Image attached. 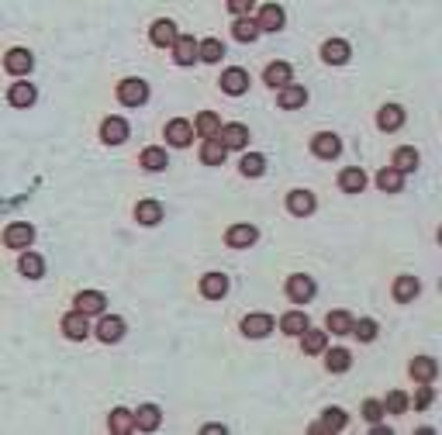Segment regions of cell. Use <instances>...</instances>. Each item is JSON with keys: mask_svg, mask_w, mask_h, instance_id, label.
Instances as JSON below:
<instances>
[{"mask_svg": "<svg viewBox=\"0 0 442 435\" xmlns=\"http://www.w3.org/2000/svg\"><path fill=\"white\" fill-rule=\"evenodd\" d=\"M232 35H235L239 42H256V38H259V25H256V18H239V21L232 25Z\"/></svg>", "mask_w": 442, "mask_h": 435, "instance_id": "obj_42", "label": "cell"}, {"mask_svg": "<svg viewBox=\"0 0 442 435\" xmlns=\"http://www.w3.org/2000/svg\"><path fill=\"white\" fill-rule=\"evenodd\" d=\"M401 124H405V107L387 104V107H380L377 111V128H383V131H398Z\"/></svg>", "mask_w": 442, "mask_h": 435, "instance_id": "obj_27", "label": "cell"}, {"mask_svg": "<svg viewBox=\"0 0 442 435\" xmlns=\"http://www.w3.org/2000/svg\"><path fill=\"white\" fill-rule=\"evenodd\" d=\"M104 308H107V297L100 290H80L76 294V311H83V314H104Z\"/></svg>", "mask_w": 442, "mask_h": 435, "instance_id": "obj_21", "label": "cell"}, {"mask_svg": "<svg viewBox=\"0 0 442 435\" xmlns=\"http://www.w3.org/2000/svg\"><path fill=\"white\" fill-rule=\"evenodd\" d=\"M197 49H201V42H193V35H180L177 45H173V59H177V66H190L193 59H201Z\"/></svg>", "mask_w": 442, "mask_h": 435, "instance_id": "obj_20", "label": "cell"}, {"mask_svg": "<svg viewBox=\"0 0 442 435\" xmlns=\"http://www.w3.org/2000/svg\"><path fill=\"white\" fill-rule=\"evenodd\" d=\"M218 142L225 145V149H246V145H249V128H246V124H239V121L221 124Z\"/></svg>", "mask_w": 442, "mask_h": 435, "instance_id": "obj_11", "label": "cell"}, {"mask_svg": "<svg viewBox=\"0 0 442 435\" xmlns=\"http://www.w3.org/2000/svg\"><path fill=\"white\" fill-rule=\"evenodd\" d=\"M325 367H328V373H346L349 367H352L349 349H332V352H325Z\"/></svg>", "mask_w": 442, "mask_h": 435, "instance_id": "obj_40", "label": "cell"}, {"mask_svg": "<svg viewBox=\"0 0 442 435\" xmlns=\"http://www.w3.org/2000/svg\"><path fill=\"white\" fill-rule=\"evenodd\" d=\"M301 345H304V352H308V356H318V352H325V332H318V328H308V332L301 335Z\"/></svg>", "mask_w": 442, "mask_h": 435, "instance_id": "obj_44", "label": "cell"}, {"mask_svg": "<svg viewBox=\"0 0 442 435\" xmlns=\"http://www.w3.org/2000/svg\"><path fill=\"white\" fill-rule=\"evenodd\" d=\"M118 100H121L125 107H142V104L149 100V83L138 80V76H128V80L118 83Z\"/></svg>", "mask_w": 442, "mask_h": 435, "instance_id": "obj_1", "label": "cell"}, {"mask_svg": "<svg viewBox=\"0 0 442 435\" xmlns=\"http://www.w3.org/2000/svg\"><path fill=\"white\" fill-rule=\"evenodd\" d=\"M159 422H162V411H159L156 404H142V407L135 411V429H138V432H156Z\"/></svg>", "mask_w": 442, "mask_h": 435, "instance_id": "obj_22", "label": "cell"}, {"mask_svg": "<svg viewBox=\"0 0 442 435\" xmlns=\"http://www.w3.org/2000/svg\"><path fill=\"white\" fill-rule=\"evenodd\" d=\"M408 394L405 391H390L387 394V401H383V411H390V415H405L408 411Z\"/></svg>", "mask_w": 442, "mask_h": 435, "instance_id": "obj_46", "label": "cell"}, {"mask_svg": "<svg viewBox=\"0 0 442 435\" xmlns=\"http://www.w3.org/2000/svg\"><path fill=\"white\" fill-rule=\"evenodd\" d=\"M239 173H242V177H249V180L263 177V173H266V155L246 153V155H242V162H239Z\"/></svg>", "mask_w": 442, "mask_h": 435, "instance_id": "obj_35", "label": "cell"}, {"mask_svg": "<svg viewBox=\"0 0 442 435\" xmlns=\"http://www.w3.org/2000/svg\"><path fill=\"white\" fill-rule=\"evenodd\" d=\"M107 429H111L114 435L135 432V411H128V407H114L111 418H107Z\"/></svg>", "mask_w": 442, "mask_h": 435, "instance_id": "obj_25", "label": "cell"}, {"mask_svg": "<svg viewBox=\"0 0 442 435\" xmlns=\"http://www.w3.org/2000/svg\"><path fill=\"white\" fill-rule=\"evenodd\" d=\"M315 294H318V287H315V280H311V277L297 273V277H290V280H287V297H290V301L304 304V301H311Z\"/></svg>", "mask_w": 442, "mask_h": 435, "instance_id": "obj_9", "label": "cell"}, {"mask_svg": "<svg viewBox=\"0 0 442 435\" xmlns=\"http://www.w3.org/2000/svg\"><path fill=\"white\" fill-rule=\"evenodd\" d=\"M221 90L228 93V97H242V93L249 90V73L239 69V66L225 69V73H221Z\"/></svg>", "mask_w": 442, "mask_h": 435, "instance_id": "obj_6", "label": "cell"}, {"mask_svg": "<svg viewBox=\"0 0 442 435\" xmlns=\"http://www.w3.org/2000/svg\"><path fill=\"white\" fill-rule=\"evenodd\" d=\"M4 69H7L11 76H28V73L35 69V56L28 52V49L18 45V49H11V52L4 56Z\"/></svg>", "mask_w": 442, "mask_h": 435, "instance_id": "obj_4", "label": "cell"}, {"mask_svg": "<svg viewBox=\"0 0 442 435\" xmlns=\"http://www.w3.org/2000/svg\"><path fill=\"white\" fill-rule=\"evenodd\" d=\"M346 411L342 407H328L325 415H321V422L318 425H311V432H342L346 429Z\"/></svg>", "mask_w": 442, "mask_h": 435, "instance_id": "obj_23", "label": "cell"}, {"mask_svg": "<svg viewBox=\"0 0 442 435\" xmlns=\"http://www.w3.org/2000/svg\"><path fill=\"white\" fill-rule=\"evenodd\" d=\"M135 218H138V225H159L162 221V204L159 201H138Z\"/></svg>", "mask_w": 442, "mask_h": 435, "instance_id": "obj_33", "label": "cell"}, {"mask_svg": "<svg viewBox=\"0 0 442 435\" xmlns=\"http://www.w3.org/2000/svg\"><path fill=\"white\" fill-rule=\"evenodd\" d=\"M204 432H208V435H225V432H228V429H225V425H204Z\"/></svg>", "mask_w": 442, "mask_h": 435, "instance_id": "obj_50", "label": "cell"}, {"mask_svg": "<svg viewBox=\"0 0 442 435\" xmlns=\"http://www.w3.org/2000/svg\"><path fill=\"white\" fill-rule=\"evenodd\" d=\"M197 56H201V62H221V56H225V42H221V38H204L201 49H197Z\"/></svg>", "mask_w": 442, "mask_h": 435, "instance_id": "obj_41", "label": "cell"}, {"mask_svg": "<svg viewBox=\"0 0 442 435\" xmlns=\"http://www.w3.org/2000/svg\"><path fill=\"white\" fill-rule=\"evenodd\" d=\"M277 328V321L270 318V314H246L242 318V332L249 335V339H263V335H270Z\"/></svg>", "mask_w": 442, "mask_h": 435, "instance_id": "obj_14", "label": "cell"}, {"mask_svg": "<svg viewBox=\"0 0 442 435\" xmlns=\"http://www.w3.org/2000/svg\"><path fill=\"white\" fill-rule=\"evenodd\" d=\"M149 38H153V45H159V49H173L177 38H180V31H177V25H173L169 18H159V21H153Z\"/></svg>", "mask_w": 442, "mask_h": 435, "instance_id": "obj_10", "label": "cell"}, {"mask_svg": "<svg viewBox=\"0 0 442 435\" xmlns=\"http://www.w3.org/2000/svg\"><path fill=\"white\" fill-rule=\"evenodd\" d=\"M284 21H287V14L280 4H263V7H259V18H256L259 31H280Z\"/></svg>", "mask_w": 442, "mask_h": 435, "instance_id": "obj_12", "label": "cell"}, {"mask_svg": "<svg viewBox=\"0 0 442 435\" xmlns=\"http://www.w3.org/2000/svg\"><path fill=\"white\" fill-rule=\"evenodd\" d=\"M408 373H411V380H414V383H432V380H436V373H439V367H436V359H432V356H414V359H411V367H408Z\"/></svg>", "mask_w": 442, "mask_h": 435, "instance_id": "obj_16", "label": "cell"}, {"mask_svg": "<svg viewBox=\"0 0 442 435\" xmlns=\"http://www.w3.org/2000/svg\"><path fill=\"white\" fill-rule=\"evenodd\" d=\"M7 100H11L14 107H32L35 100H38V90H35L28 80H18V83L7 90Z\"/></svg>", "mask_w": 442, "mask_h": 435, "instance_id": "obj_24", "label": "cell"}, {"mask_svg": "<svg viewBox=\"0 0 442 435\" xmlns=\"http://www.w3.org/2000/svg\"><path fill=\"white\" fill-rule=\"evenodd\" d=\"M436 401V391H432V383H418V394H414V407L418 411H425L429 404Z\"/></svg>", "mask_w": 442, "mask_h": 435, "instance_id": "obj_47", "label": "cell"}, {"mask_svg": "<svg viewBox=\"0 0 442 435\" xmlns=\"http://www.w3.org/2000/svg\"><path fill=\"white\" fill-rule=\"evenodd\" d=\"M193 131H197V135H204V138H218V135H221L218 114H215V111H201V114H197V121H193Z\"/></svg>", "mask_w": 442, "mask_h": 435, "instance_id": "obj_29", "label": "cell"}, {"mask_svg": "<svg viewBox=\"0 0 442 435\" xmlns=\"http://www.w3.org/2000/svg\"><path fill=\"white\" fill-rule=\"evenodd\" d=\"M256 239H259V232H256L253 225H232V228L225 232V242L232 249H249V246H256Z\"/></svg>", "mask_w": 442, "mask_h": 435, "instance_id": "obj_15", "label": "cell"}, {"mask_svg": "<svg viewBox=\"0 0 442 435\" xmlns=\"http://www.w3.org/2000/svg\"><path fill=\"white\" fill-rule=\"evenodd\" d=\"M35 242V228L28 225V221H14V225H7L4 228V246H11V249H25Z\"/></svg>", "mask_w": 442, "mask_h": 435, "instance_id": "obj_2", "label": "cell"}, {"mask_svg": "<svg viewBox=\"0 0 442 435\" xmlns=\"http://www.w3.org/2000/svg\"><path fill=\"white\" fill-rule=\"evenodd\" d=\"M352 332H356V339L359 342H374L377 339V321L374 318H359V321H352Z\"/></svg>", "mask_w": 442, "mask_h": 435, "instance_id": "obj_45", "label": "cell"}, {"mask_svg": "<svg viewBox=\"0 0 442 435\" xmlns=\"http://www.w3.org/2000/svg\"><path fill=\"white\" fill-rule=\"evenodd\" d=\"M321 59L328 62V66H342V62H349V42L346 38H328V42L321 45Z\"/></svg>", "mask_w": 442, "mask_h": 435, "instance_id": "obj_19", "label": "cell"}, {"mask_svg": "<svg viewBox=\"0 0 442 435\" xmlns=\"http://www.w3.org/2000/svg\"><path fill=\"white\" fill-rule=\"evenodd\" d=\"M90 314H83V311H69L63 318V335L66 339H73V342H83L94 328H90V321H87Z\"/></svg>", "mask_w": 442, "mask_h": 435, "instance_id": "obj_5", "label": "cell"}, {"mask_svg": "<svg viewBox=\"0 0 442 435\" xmlns=\"http://www.w3.org/2000/svg\"><path fill=\"white\" fill-rule=\"evenodd\" d=\"M97 339L100 342H121L125 339V318H118V314H107V318H100V325H97Z\"/></svg>", "mask_w": 442, "mask_h": 435, "instance_id": "obj_13", "label": "cell"}, {"mask_svg": "<svg viewBox=\"0 0 442 435\" xmlns=\"http://www.w3.org/2000/svg\"><path fill=\"white\" fill-rule=\"evenodd\" d=\"M339 186H342L346 193H359V190L366 186V173H363L359 166H349V169L339 173Z\"/></svg>", "mask_w": 442, "mask_h": 435, "instance_id": "obj_32", "label": "cell"}, {"mask_svg": "<svg viewBox=\"0 0 442 435\" xmlns=\"http://www.w3.org/2000/svg\"><path fill=\"white\" fill-rule=\"evenodd\" d=\"M201 294H204L208 301H221V297L228 294V277H225V273H204V277H201Z\"/></svg>", "mask_w": 442, "mask_h": 435, "instance_id": "obj_17", "label": "cell"}, {"mask_svg": "<svg viewBox=\"0 0 442 435\" xmlns=\"http://www.w3.org/2000/svg\"><path fill=\"white\" fill-rule=\"evenodd\" d=\"M315 208H318V201L311 190H290V193H287V211L294 218H311Z\"/></svg>", "mask_w": 442, "mask_h": 435, "instance_id": "obj_3", "label": "cell"}, {"mask_svg": "<svg viewBox=\"0 0 442 435\" xmlns=\"http://www.w3.org/2000/svg\"><path fill=\"white\" fill-rule=\"evenodd\" d=\"M422 294V283L414 277H398L394 280V301H401V304H408V301H414Z\"/></svg>", "mask_w": 442, "mask_h": 435, "instance_id": "obj_31", "label": "cell"}, {"mask_svg": "<svg viewBox=\"0 0 442 435\" xmlns=\"http://www.w3.org/2000/svg\"><path fill=\"white\" fill-rule=\"evenodd\" d=\"M325 325H328L335 335H346V332H352V314H349V311H328Z\"/></svg>", "mask_w": 442, "mask_h": 435, "instance_id": "obj_43", "label": "cell"}, {"mask_svg": "<svg viewBox=\"0 0 442 435\" xmlns=\"http://www.w3.org/2000/svg\"><path fill=\"white\" fill-rule=\"evenodd\" d=\"M311 153L318 159H335V155L342 153V138L332 135V131H318L315 138H311Z\"/></svg>", "mask_w": 442, "mask_h": 435, "instance_id": "obj_8", "label": "cell"}, {"mask_svg": "<svg viewBox=\"0 0 442 435\" xmlns=\"http://www.w3.org/2000/svg\"><path fill=\"white\" fill-rule=\"evenodd\" d=\"M290 76H294V69H290L287 62H270V66H266V73H263V80H266L273 90H277V87H280V90L290 87Z\"/></svg>", "mask_w": 442, "mask_h": 435, "instance_id": "obj_26", "label": "cell"}, {"mask_svg": "<svg viewBox=\"0 0 442 435\" xmlns=\"http://www.w3.org/2000/svg\"><path fill=\"white\" fill-rule=\"evenodd\" d=\"M166 142L177 145V149H187L190 142H193V124L187 118H173V121L166 124Z\"/></svg>", "mask_w": 442, "mask_h": 435, "instance_id": "obj_7", "label": "cell"}, {"mask_svg": "<svg viewBox=\"0 0 442 435\" xmlns=\"http://www.w3.org/2000/svg\"><path fill=\"white\" fill-rule=\"evenodd\" d=\"M149 173H162L166 169V162H169V155H166V149H159V145H149L145 153H142V159H138Z\"/></svg>", "mask_w": 442, "mask_h": 435, "instance_id": "obj_38", "label": "cell"}, {"mask_svg": "<svg viewBox=\"0 0 442 435\" xmlns=\"http://www.w3.org/2000/svg\"><path fill=\"white\" fill-rule=\"evenodd\" d=\"M225 155H228V149L221 145L218 138H204V145H201V162H208V166H221Z\"/></svg>", "mask_w": 442, "mask_h": 435, "instance_id": "obj_37", "label": "cell"}, {"mask_svg": "<svg viewBox=\"0 0 442 435\" xmlns=\"http://www.w3.org/2000/svg\"><path fill=\"white\" fill-rule=\"evenodd\" d=\"M418 162H422L418 149L405 145V149H398V153H394V162H390V166H394V169H398V173L405 177V173H414V169H418Z\"/></svg>", "mask_w": 442, "mask_h": 435, "instance_id": "obj_28", "label": "cell"}, {"mask_svg": "<svg viewBox=\"0 0 442 435\" xmlns=\"http://www.w3.org/2000/svg\"><path fill=\"white\" fill-rule=\"evenodd\" d=\"M228 11H235V14H246V18H249V11H253V0H232V4H228Z\"/></svg>", "mask_w": 442, "mask_h": 435, "instance_id": "obj_49", "label": "cell"}, {"mask_svg": "<svg viewBox=\"0 0 442 435\" xmlns=\"http://www.w3.org/2000/svg\"><path fill=\"white\" fill-rule=\"evenodd\" d=\"M383 415H387V411H383V401H374V398L363 401V418H366V422H380Z\"/></svg>", "mask_w": 442, "mask_h": 435, "instance_id": "obj_48", "label": "cell"}, {"mask_svg": "<svg viewBox=\"0 0 442 435\" xmlns=\"http://www.w3.org/2000/svg\"><path fill=\"white\" fill-rule=\"evenodd\" d=\"M18 266H21V273L28 280H42V273H45V259H42L38 252H32V249L21 252V263H18Z\"/></svg>", "mask_w": 442, "mask_h": 435, "instance_id": "obj_30", "label": "cell"}, {"mask_svg": "<svg viewBox=\"0 0 442 435\" xmlns=\"http://www.w3.org/2000/svg\"><path fill=\"white\" fill-rule=\"evenodd\" d=\"M128 131H131V128H128L125 118H107V121L100 124V138H104L107 145H121L128 138Z\"/></svg>", "mask_w": 442, "mask_h": 435, "instance_id": "obj_18", "label": "cell"}, {"mask_svg": "<svg viewBox=\"0 0 442 435\" xmlns=\"http://www.w3.org/2000/svg\"><path fill=\"white\" fill-rule=\"evenodd\" d=\"M304 104H308V90H304V87L290 83V87L280 90V107H287V111H297V107H304Z\"/></svg>", "mask_w": 442, "mask_h": 435, "instance_id": "obj_36", "label": "cell"}, {"mask_svg": "<svg viewBox=\"0 0 442 435\" xmlns=\"http://www.w3.org/2000/svg\"><path fill=\"white\" fill-rule=\"evenodd\" d=\"M377 186L380 190H387V193H398V190L405 186V177H401L394 166H383V169L377 173Z\"/></svg>", "mask_w": 442, "mask_h": 435, "instance_id": "obj_39", "label": "cell"}, {"mask_svg": "<svg viewBox=\"0 0 442 435\" xmlns=\"http://www.w3.org/2000/svg\"><path fill=\"white\" fill-rule=\"evenodd\" d=\"M280 328H284L287 335H304L311 325H308V314H304V311H287L284 318H280Z\"/></svg>", "mask_w": 442, "mask_h": 435, "instance_id": "obj_34", "label": "cell"}]
</instances>
